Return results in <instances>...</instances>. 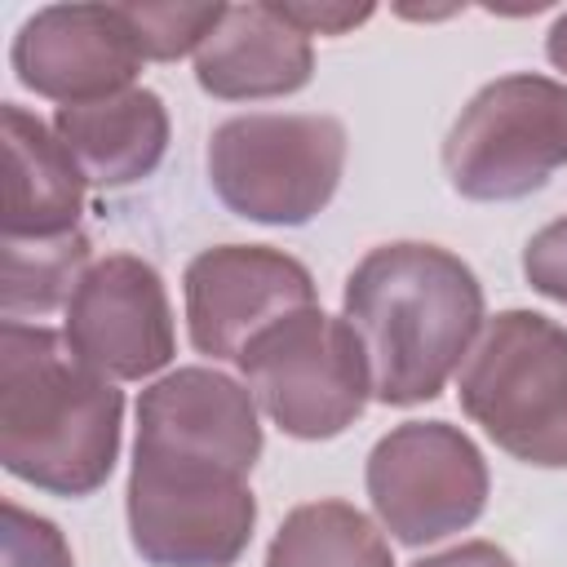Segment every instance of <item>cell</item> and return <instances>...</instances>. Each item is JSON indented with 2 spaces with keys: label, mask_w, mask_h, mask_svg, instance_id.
<instances>
[{
  "label": "cell",
  "mask_w": 567,
  "mask_h": 567,
  "mask_svg": "<svg viewBox=\"0 0 567 567\" xmlns=\"http://www.w3.org/2000/svg\"><path fill=\"white\" fill-rule=\"evenodd\" d=\"M261 421L248 385L217 368H177L137 399L128 540L151 567H235L257 527L248 487Z\"/></svg>",
  "instance_id": "cell-1"
},
{
  "label": "cell",
  "mask_w": 567,
  "mask_h": 567,
  "mask_svg": "<svg viewBox=\"0 0 567 567\" xmlns=\"http://www.w3.org/2000/svg\"><path fill=\"white\" fill-rule=\"evenodd\" d=\"M341 319L354 328L372 399L412 408L439 399L483 332V284L447 248L421 239L377 244L341 288Z\"/></svg>",
  "instance_id": "cell-2"
},
{
  "label": "cell",
  "mask_w": 567,
  "mask_h": 567,
  "mask_svg": "<svg viewBox=\"0 0 567 567\" xmlns=\"http://www.w3.org/2000/svg\"><path fill=\"white\" fill-rule=\"evenodd\" d=\"M124 394L44 323H0V461L49 496H93L120 461Z\"/></svg>",
  "instance_id": "cell-3"
},
{
  "label": "cell",
  "mask_w": 567,
  "mask_h": 567,
  "mask_svg": "<svg viewBox=\"0 0 567 567\" xmlns=\"http://www.w3.org/2000/svg\"><path fill=\"white\" fill-rule=\"evenodd\" d=\"M461 412L514 461L567 470V328L536 310L483 323L456 381Z\"/></svg>",
  "instance_id": "cell-4"
},
{
  "label": "cell",
  "mask_w": 567,
  "mask_h": 567,
  "mask_svg": "<svg viewBox=\"0 0 567 567\" xmlns=\"http://www.w3.org/2000/svg\"><path fill=\"white\" fill-rule=\"evenodd\" d=\"M213 195L244 221L306 226L346 173V124L319 111H248L221 120L204 151Z\"/></svg>",
  "instance_id": "cell-5"
},
{
  "label": "cell",
  "mask_w": 567,
  "mask_h": 567,
  "mask_svg": "<svg viewBox=\"0 0 567 567\" xmlns=\"http://www.w3.org/2000/svg\"><path fill=\"white\" fill-rule=\"evenodd\" d=\"M567 164V84L532 71L483 84L443 137V173L461 199L509 204Z\"/></svg>",
  "instance_id": "cell-6"
},
{
  "label": "cell",
  "mask_w": 567,
  "mask_h": 567,
  "mask_svg": "<svg viewBox=\"0 0 567 567\" xmlns=\"http://www.w3.org/2000/svg\"><path fill=\"white\" fill-rule=\"evenodd\" d=\"M235 363L257 408L288 439H337L372 399V372L354 328L319 306L292 310L257 332Z\"/></svg>",
  "instance_id": "cell-7"
},
{
  "label": "cell",
  "mask_w": 567,
  "mask_h": 567,
  "mask_svg": "<svg viewBox=\"0 0 567 567\" xmlns=\"http://www.w3.org/2000/svg\"><path fill=\"white\" fill-rule=\"evenodd\" d=\"M381 527L403 545H434L465 532L487 509V461L478 443L447 421H403L381 434L363 470Z\"/></svg>",
  "instance_id": "cell-8"
},
{
  "label": "cell",
  "mask_w": 567,
  "mask_h": 567,
  "mask_svg": "<svg viewBox=\"0 0 567 567\" xmlns=\"http://www.w3.org/2000/svg\"><path fill=\"white\" fill-rule=\"evenodd\" d=\"M62 337L106 381H142L168 368L177 328L159 270L133 252L93 261L66 301Z\"/></svg>",
  "instance_id": "cell-9"
},
{
  "label": "cell",
  "mask_w": 567,
  "mask_h": 567,
  "mask_svg": "<svg viewBox=\"0 0 567 567\" xmlns=\"http://www.w3.org/2000/svg\"><path fill=\"white\" fill-rule=\"evenodd\" d=\"M186 332L199 354L239 359L244 346L292 310L315 306L310 270L270 244H217L190 257L182 275Z\"/></svg>",
  "instance_id": "cell-10"
},
{
  "label": "cell",
  "mask_w": 567,
  "mask_h": 567,
  "mask_svg": "<svg viewBox=\"0 0 567 567\" xmlns=\"http://www.w3.org/2000/svg\"><path fill=\"white\" fill-rule=\"evenodd\" d=\"M142 62L124 4H44L18 27L9 49L18 84L58 106L133 89Z\"/></svg>",
  "instance_id": "cell-11"
},
{
  "label": "cell",
  "mask_w": 567,
  "mask_h": 567,
  "mask_svg": "<svg viewBox=\"0 0 567 567\" xmlns=\"http://www.w3.org/2000/svg\"><path fill=\"white\" fill-rule=\"evenodd\" d=\"M315 49L279 4H226L221 22L195 53V84L217 102H261L306 89Z\"/></svg>",
  "instance_id": "cell-12"
},
{
  "label": "cell",
  "mask_w": 567,
  "mask_h": 567,
  "mask_svg": "<svg viewBox=\"0 0 567 567\" xmlns=\"http://www.w3.org/2000/svg\"><path fill=\"white\" fill-rule=\"evenodd\" d=\"M53 133L97 190H120L151 177L168 151V106L155 89H124L97 102L58 106Z\"/></svg>",
  "instance_id": "cell-13"
},
{
  "label": "cell",
  "mask_w": 567,
  "mask_h": 567,
  "mask_svg": "<svg viewBox=\"0 0 567 567\" xmlns=\"http://www.w3.org/2000/svg\"><path fill=\"white\" fill-rule=\"evenodd\" d=\"M4 120V239H53L80 230L84 177L53 124L18 102L0 106Z\"/></svg>",
  "instance_id": "cell-14"
},
{
  "label": "cell",
  "mask_w": 567,
  "mask_h": 567,
  "mask_svg": "<svg viewBox=\"0 0 567 567\" xmlns=\"http://www.w3.org/2000/svg\"><path fill=\"white\" fill-rule=\"evenodd\" d=\"M266 567H394V554L363 509L328 496L297 505L279 523Z\"/></svg>",
  "instance_id": "cell-15"
},
{
  "label": "cell",
  "mask_w": 567,
  "mask_h": 567,
  "mask_svg": "<svg viewBox=\"0 0 567 567\" xmlns=\"http://www.w3.org/2000/svg\"><path fill=\"white\" fill-rule=\"evenodd\" d=\"M93 244L84 230L53 235V239H4V288L0 310L4 319L22 323V315H49L66 306L80 275L93 266Z\"/></svg>",
  "instance_id": "cell-16"
},
{
  "label": "cell",
  "mask_w": 567,
  "mask_h": 567,
  "mask_svg": "<svg viewBox=\"0 0 567 567\" xmlns=\"http://www.w3.org/2000/svg\"><path fill=\"white\" fill-rule=\"evenodd\" d=\"M221 13L226 4H124V18L146 62H177L190 49L199 53Z\"/></svg>",
  "instance_id": "cell-17"
},
{
  "label": "cell",
  "mask_w": 567,
  "mask_h": 567,
  "mask_svg": "<svg viewBox=\"0 0 567 567\" xmlns=\"http://www.w3.org/2000/svg\"><path fill=\"white\" fill-rule=\"evenodd\" d=\"M4 567H75L58 523L4 501Z\"/></svg>",
  "instance_id": "cell-18"
},
{
  "label": "cell",
  "mask_w": 567,
  "mask_h": 567,
  "mask_svg": "<svg viewBox=\"0 0 567 567\" xmlns=\"http://www.w3.org/2000/svg\"><path fill=\"white\" fill-rule=\"evenodd\" d=\"M523 279L540 297L567 306V217L540 226L527 239V248H523Z\"/></svg>",
  "instance_id": "cell-19"
},
{
  "label": "cell",
  "mask_w": 567,
  "mask_h": 567,
  "mask_svg": "<svg viewBox=\"0 0 567 567\" xmlns=\"http://www.w3.org/2000/svg\"><path fill=\"white\" fill-rule=\"evenodd\" d=\"M279 9L306 35H346L350 27L372 18V4H279Z\"/></svg>",
  "instance_id": "cell-20"
},
{
  "label": "cell",
  "mask_w": 567,
  "mask_h": 567,
  "mask_svg": "<svg viewBox=\"0 0 567 567\" xmlns=\"http://www.w3.org/2000/svg\"><path fill=\"white\" fill-rule=\"evenodd\" d=\"M412 567H518L501 545L492 540H461L443 554H430V558H416Z\"/></svg>",
  "instance_id": "cell-21"
},
{
  "label": "cell",
  "mask_w": 567,
  "mask_h": 567,
  "mask_svg": "<svg viewBox=\"0 0 567 567\" xmlns=\"http://www.w3.org/2000/svg\"><path fill=\"white\" fill-rule=\"evenodd\" d=\"M545 58L554 62V71L567 75V9L554 18V27H549V35H545Z\"/></svg>",
  "instance_id": "cell-22"
}]
</instances>
